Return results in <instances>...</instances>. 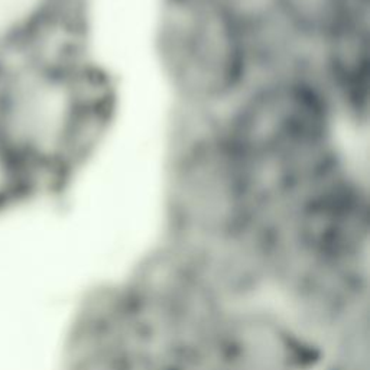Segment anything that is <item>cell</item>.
<instances>
[{"label": "cell", "instance_id": "obj_1", "mask_svg": "<svg viewBox=\"0 0 370 370\" xmlns=\"http://www.w3.org/2000/svg\"><path fill=\"white\" fill-rule=\"evenodd\" d=\"M99 110V81L64 35L0 52V153L29 192L78 159Z\"/></svg>", "mask_w": 370, "mask_h": 370}, {"label": "cell", "instance_id": "obj_2", "mask_svg": "<svg viewBox=\"0 0 370 370\" xmlns=\"http://www.w3.org/2000/svg\"><path fill=\"white\" fill-rule=\"evenodd\" d=\"M160 51L174 83L197 99L233 91L248 68V28L227 0H165Z\"/></svg>", "mask_w": 370, "mask_h": 370}, {"label": "cell", "instance_id": "obj_3", "mask_svg": "<svg viewBox=\"0 0 370 370\" xmlns=\"http://www.w3.org/2000/svg\"><path fill=\"white\" fill-rule=\"evenodd\" d=\"M71 0H0V52L45 39L65 23Z\"/></svg>", "mask_w": 370, "mask_h": 370}, {"label": "cell", "instance_id": "obj_4", "mask_svg": "<svg viewBox=\"0 0 370 370\" xmlns=\"http://www.w3.org/2000/svg\"><path fill=\"white\" fill-rule=\"evenodd\" d=\"M28 194L29 191L23 187V184L0 153V213L12 209V205L18 204Z\"/></svg>", "mask_w": 370, "mask_h": 370}]
</instances>
